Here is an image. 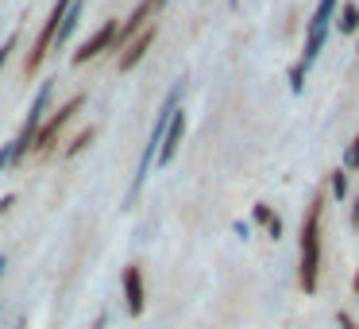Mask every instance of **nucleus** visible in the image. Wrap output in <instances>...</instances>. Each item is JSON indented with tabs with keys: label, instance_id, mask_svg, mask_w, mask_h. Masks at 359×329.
Segmentation results:
<instances>
[{
	"label": "nucleus",
	"instance_id": "obj_1",
	"mask_svg": "<svg viewBox=\"0 0 359 329\" xmlns=\"http://www.w3.org/2000/svg\"><path fill=\"white\" fill-rule=\"evenodd\" d=\"M320 217H325V198H313L302 221V259H297V283L305 295H317L320 287Z\"/></svg>",
	"mask_w": 359,
	"mask_h": 329
},
{
	"label": "nucleus",
	"instance_id": "obj_2",
	"mask_svg": "<svg viewBox=\"0 0 359 329\" xmlns=\"http://www.w3.org/2000/svg\"><path fill=\"white\" fill-rule=\"evenodd\" d=\"M50 93H55V82H43V89L35 93V101H32V112H27V120H24V132H20L16 140L8 143V163H12V167H16L20 159H24L27 151H32V140H35V132H39L43 117H47Z\"/></svg>",
	"mask_w": 359,
	"mask_h": 329
},
{
	"label": "nucleus",
	"instance_id": "obj_3",
	"mask_svg": "<svg viewBox=\"0 0 359 329\" xmlns=\"http://www.w3.org/2000/svg\"><path fill=\"white\" fill-rule=\"evenodd\" d=\"M332 12H336V0H320L317 12H313L309 35H305V55H302V63H297L302 70H309V66L317 63L320 47H325V35H328V20H332Z\"/></svg>",
	"mask_w": 359,
	"mask_h": 329
},
{
	"label": "nucleus",
	"instance_id": "obj_4",
	"mask_svg": "<svg viewBox=\"0 0 359 329\" xmlns=\"http://www.w3.org/2000/svg\"><path fill=\"white\" fill-rule=\"evenodd\" d=\"M81 105H86V97L78 93V97H74V101H66V105H62V109H58V112H50V117L43 120V124H39V132H35L32 148H35V151H50V143H55L58 136H62V128L70 124L74 117H78V109H81Z\"/></svg>",
	"mask_w": 359,
	"mask_h": 329
},
{
	"label": "nucleus",
	"instance_id": "obj_5",
	"mask_svg": "<svg viewBox=\"0 0 359 329\" xmlns=\"http://www.w3.org/2000/svg\"><path fill=\"white\" fill-rule=\"evenodd\" d=\"M74 0H58L55 4V12L47 16V24H43V32H39V39H35V51L27 55V74H35L43 66V58H47V51H50V43L58 39V27H62V16H66V8H70Z\"/></svg>",
	"mask_w": 359,
	"mask_h": 329
},
{
	"label": "nucleus",
	"instance_id": "obj_6",
	"mask_svg": "<svg viewBox=\"0 0 359 329\" xmlns=\"http://www.w3.org/2000/svg\"><path fill=\"white\" fill-rule=\"evenodd\" d=\"M124 306H128V314L132 318H140L143 310H147V287H143V267H135V264H128L124 267Z\"/></svg>",
	"mask_w": 359,
	"mask_h": 329
},
{
	"label": "nucleus",
	"instance_id": "obj_7",
	"mask_svg": "<svg viewBox=\"0 0 359 329\" xmlns=\"http://www.w3.org/2000/svg\"><path fill=\"white\" fill-rule=\"evenodd\" d=\"M182 136H186V112L182 109H174V117H170V124H166V132H163V143H158V163H170L174 155H178V143H182Z\"/></svg>",
	"mask_w": 359,
	"mask_h": 329
},
{
	"label": "nucleus",
	"instance_id": "obj_8",
	"mask_svg": "<svg viewBox=\"0 0 359 329\" xmlns=\"http://www.w3.org/2000/svg\"><path fill=\"white\" fill-rule=\"evenodd\" d=\"M116 32H120V24H112V20H104V27H97L93 32V39L86 43V47L74 55V66H81V63H89V58H97L101 51H109L112 43H116Z\"/></svg>",
	"mask_w": 359,
	"mask_h": 329
},
{
	"label": "nucleus",
	"instance_id": "obj_9",
	"mask_svg": "<svg viewBox=\"0 0 359 329\" xmlns=\"http://www.w3.org/2000/svg\"><path fill=\"white\" fill-rule=\"evenodd\" d=\"M151 43H155V27H143V32L135 35V39L128 43V47H124V55H120V70H132V66L140 63L143 55H147Z\"/></svg>",
	"mask_w": 359,
	"mask_h": 329
},
{
	"label": "nucleus",
	"instance_id": "obj_10",
	"mask_svg": "<svg viewBox=\"0 0 359 329\" xmlns=\"http://www.w3.org/2000/svg\"><path fill=\"white\" fill-rule=\"evenodd\" d=\"M158 4H163V0H143L140 8H135L132 16H128V24H124V27H120V32H116V39H132L135 32H143V27H147V16H151V12L158 8Z\"/></svg>",
	"mask_w": 359,
	"mask_h": 329
},
{
	"label": "nucleus",
	"instance_id": "obj_11",
	"mask_svg": "<svg viewBox=\"0 0 359 329\" xmlns=\"http://www.w3.org/2000/svg\"><path fill=\"white\" fill-rule=\"evenodd\" d=\"M340 32L344 35H355L359 32V4H351V0L340 8Z\"/></svg>",
	"mask_w": 359,
	"mask_h": 329
},
{
	"label": "nucleus",
	"instance_id": "obj_12",
	"mask_svg": "<svg viewBox=\"0 0 359 329\" xmlns=\"http://www.w3.org/2000/svg\"><path fill=\"white\" fill-rule=\"evenodd\" d=\"M328 190H332L336 202H344V198H348V171H344V167H336V171H332V179H328Z\"/></svg>",
	"mask_w": 359,
	"mask_h": 329
},
{
	"label": "nucleus",
	"instance_id": "obj_13",
	"mask_svg": "<svg viewBox=\"0 0 359 329\" xmlns=\"http://www.w3.org/2000/svg\"><path fill=\"white\" fill-rule=\"evenodd\" d=\"M93 136H97V128H86V132H81L78 140H70V148H66V155H78V151H86Z\"/></svg>",
	"mask_w": 359,
	"mask_h": 329
},
{
	"label": "nucleus",
	"instance_id": "obj_14",
	"mask_svg": "<svg viewBox=\"0 0 359 329\" xmlns=\"http://www.w3.org/2000/svg\"><path fill=\"white\" fill-rule=\"evenodd\" d=\"M344 171H359V136L348 143V151H344Z\"/></svg>",
	"mask_w": 359,
	"mask_h": 329
},
{
	"label": "nucleus",
	"instance_id": "obj_15",
	"mask_svg": "<svg viewBox=\"0 0 359 329\" xmlns=\"http://www.w3.org/2000/svg\"><path fill=\"white\" fill-rule=\"evenodd\" d=\"M251 217H255V225H263V228H266V225H271V217H274V213H271V205H263V202H259L255 209H251Z\"/></svg>",
	"mask_w": 359,
	"mask_h": 329
},
{
	"label": "nucleus",
	"instance_id": "obj_16",
	"mask_svg": "<svg viewBox=\"0 0 359 329\" xmlns=\"http://www.w3.org/2000/svg\"><path fill=\"white\" fill-rule=\"evenodd\" d=\"M336 325H340V329H359V321L351 318L348 310H340V314H336Z\"/></svg>",
	"mask_w": 359,
	"mask_h": 329
},
{
	"label": "nucleus",
	"instance_id": "obj_17",
	"mask_svg": "<svg viewBox=\"0 0 359 329\" xmlns=\"http://www.w3.org/2000/svg\"><path fill=\"white\" fill-rule=\"evenodd\" d=\"M302 78H305V70L294 66V70H290V89H294V93H302Z\"/></svg>",
	"mask_w": 359,
	"mask_h": 329
},
{
	"label": "nucleus",
	"instance_id": "obj_18",
	"mask_svg": "<svg viewBox=\"0 0 359 329\" xmlns=\"http://www.w3.org/2000/svg\"><path fill=\"white\" fill-rule=\"evenodd\" d=\"M8 51H16V32H12L8 39H4V47H0V66L8 63Z\"/></svg>",
	"mask_w": 359,
	"mask_h": 329
},
{
	"label": "nucleus",
	"instance_id": "obj_19",
	"mask_svg": "<svg viewBox=\"0 0 359 329\" xmlns=\"http://www.w3.org/2000/svg\"><path fill=\"white\" fill-rule=\"evenodd\" d=\"M266 236H271V240H278V236H282V217H271V225H266Z\"/></svg>",
	"mask_w": 359,
	"mask_h": 329
},
{
	"label": "nucleus",
	"instance_id": "obj_20",
	"mask_svg": "<svg viewBox=\"0 0 359 329\" xmlns=\"http://www.w3.org/2000/svg\"><path fill=\"white\" fill-rule=\"evenodd\" d=\"M351 228H355V233H359V198H355V202H351Z\"/></svg>",
	"mask_w": 359,
	"mask_h": 329
},
{
	"label": "nucleus",
	"instance_id": "obj_21",
	"mask_svg": "<svg viewBox=\"0 0 359 329\" xmlns=\"http://www.w3.org/2000/svg\"><path fill=\"white\" fill-rule=\"evenodd\" d=\"M12 205H16V198H12V194H8V198H0V217H4V213H8Z\"/></svg>",
	"mask_w": 359,
	"mask_h": 329
},
{
	"label": "nucleus",
	"instance_id": "obj_22",
	"mask_svg": "<svg viewBox=\"0 0 359 329\" xmlns=\"http://www.w3.org/2000/svg\"><path fill=\"white\" fill-rule=\"evenodd\" d=\"M351 290L359 295V267H355V279H351Z\"/></svg>",
	"mask_w": 359,
	"mask_h": 329
},
{
	"label": "nucleus",
	"instance_id": "obj_23",
	"mask_svg": "<svg viewBox=\"0 0 359 329\" xmlns=\"http://www.w3.org/2000/svg\"><path fill=\"white\" fill-rule=\"evenodd\" d=\"M4 267H8V259H4V256H0V275H4Z\"/></svg>",
	"mask_w": 359,
	"mask_h": 329
}]
</instances>
